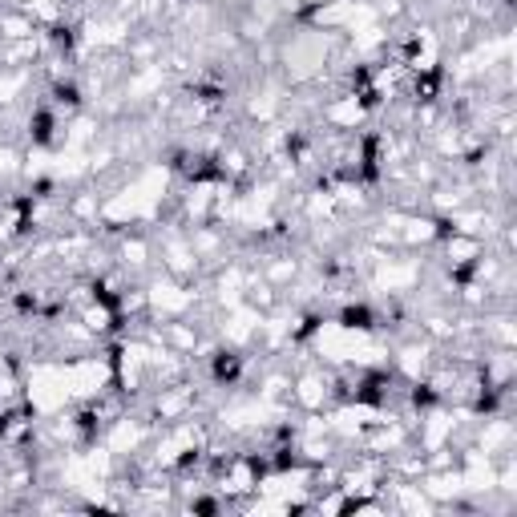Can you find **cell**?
<instances>
[{"mask_svg": "<svg viewBox=\"0 0 517 517\" xmlns=\"http://www.w3.org/2000/svg\"><path fill=\"white\" fill-rule=\"evenodd\" d=\"M339 320H343V327H360V332H368L372 327V311L368 307H343V315H339Z\"/></svg>", "mask_w": 517, "mask_h": 517, "instance_id": "1", "label": "cell"}]
</instances>
